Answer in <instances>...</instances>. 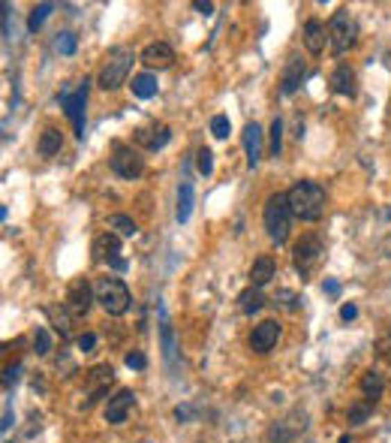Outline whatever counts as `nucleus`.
Segmentation results:
<instances>
[{
  "label": "nucleus",
  "instance_id": "46",
  "mask_svg": "<svg viewBox=\"0 0 391 443\" xmlns=\"http://www.w3.org/2000/svg\"><path fill=\"white\" fill-rule=\"evenodd\" d=\"M338 443H352V437H349V434H343V437H340Z\"/></svg>",
  "mask_w": 391,
  "mask_h": 443
},
{
  "label": "nucleus",
  "instance_id": "25",
  "mask_svg": "<svg viewBox=\"0 0 391 443\" xmlns=\"http://www.w3.org/2000/svg\"><path fill=\"white\" fill-rule=\"evenodd\" d=\"M383 389H385V380H383L379 371H365V374H361V392H365L367 401L376 404V398L383 395Z\"/></svg>",
  "mask_w": 391,
  "mask_h": 443
},
{
  "label": "nucleus",
  "instance_id": "22",
  "mask_svg": "<svg viewBox=\"0 0 391 443\" xmlns=\"http://www.w3.org/2000/svg\"><path fill=\"white\" fill-rule=\"evenodd\" d=\"M193 202H196V190L184 178V181H181V187H178V211H175L178 223H187L190 220V214H193Z\"/></svg>",
  "mask_w": 391,
  "mask_h": 443
},
{
  "label": "nucleus",
  "instance_id": "23",
  "mask_svg": "<svg viewBox=\"0 0 391 443\" xmlns=\"http://www.w3.org/2000/svg\"><path fill=\"white\" fill-rule=\"evenodd\" d=\"M160 335H163V356H166L169 368H175V332L169 325L166 307H160Z\"/></svg>",
  "mask_w": 391,
  "mask_h": 443
},
{
  "label": "nucleus",
  "instance_id": "37",
  "mask_svg": "<svg viewBox=\"0 0 391 443\" xmlns=\"http://www.w3.org/2000/svg\"><path fill=\"white\" fill-rule=\"evenodd\" d=\"M126 368H135V371H142V368H148V356L139 350H133V353H126Z\"/></svg>",
  "mask_w": 391,
  "mask_h": 443
},
{
  "label": "nucleus",
  "instance_id": "42",
  "mask_svg": "<svg viewBox=\"0 0 391 443\" xmlns=\"http://www.w3.org/2000/svg\"><path fill=\"white\" fill-rule=\"evenodd\" d=\"M0 428H3V431L13 428V410H9V404L3 407V422H0Z\"/></svg>",
  "mask_w": 391,
  "mask_h": 443
},
{
  "label": "nucleus",
  "instance_id": "28",
  "mask_svg": "<svg viewBox=\"0 0 391 443\" xmlns=\"http://www.w3.org/2000/svg\"><path fill=\"white\" fill-rule=\"evenodd\" d=\"M108 226L121 235V239H133V235H139V226H135L133 217H126V214H112L108 217Z\"/></svg>",
  "mask_w": 391,
  "mask_h": 443
},
{
  "label": "nucleus",
  "instance_id": "4",
  "mask_svg": "<svg viewBox=\"0 0 391 443\" xmlns=\"http://www.w3.org/2000/svg\"><path fill=\"white\" fill-rule=\"evenodd\" d=\"M94 293H97V302L103 305L106 314L121 316V314L130 311L133 296H130V289H126V284H124L121 277H99L97 287H94Z\"/></svg>",
  "mask_w": 391,
  "mask_h": 443
},
{
  "label": "nucleus",
  "instance_id": "19",
  "mask_svg": "<svg viewBox=\"0 0 391 443\" xmlns=\"http://www.w3.org/2000/svg\"><path fill=\"white\" fill-rule=\"evenodd\" d=\"M274 275H277V262H274V257H268V253H262V257L253 262V268H250V287H265V284H271L274 280Z\"/></svg>",
  "mask_w": 391,
  "mask_h": 443
},
{
  "label": "nucleus",
  "instance_id": "34",
  "mask_svg": "<svg viewBox=\"0 0 391 443\" xmlns=\"http://www.w3.org/2000/svg\"><path fill=\"white\" fill-rule=\"evenodd\" d=\"M274 302H277L280 307H286V311H298V307H301V296L292 293V289H277Z\"/></svg>",
  "mask_w": 391,
  "mask_h": 443
},
{
  "label": "nucleus",
  "instance_id": "10",
  "mask_svg": "<svg viewBox=\"0 0 391 443\" xmlns=\"http://www.w3.org/2000/svg\"><path fill=\"white\" fill-rule=\"evenodd\" d=\"M112 169H115V175L133 181V178H139L142 172H144V160L133 148H126V145L117 142L115 151H112Z\"/></svg>",
  "mask_w": 391,
  "mask_h": 443
},
{
  "label": "nucleus",
  "instance_id": "30",
  "mask_svg": "<svg viewBox=\"0 0 391 443\" xmlns=\"http://www.w3.org/2000/svg\"><path fill=\"white\" fill-rule=\"evenodd\" d=\"M78 49V40H76V33H69V31H60L58 36H54V51L58 54H76Z\"/></svg>",
  "mask_w": 391,
  "mask_h": 443
},
{
  "label": "nucleus",
  "instance_id": "29",
  "mask_svg": "<svg viewBox=\"0 0 391 443\" xmlns=\"http://www.w3.org/2000/svg\"><path fill=\"white\" fill-rule=\"evenodd\" d=\"M51 9H54V3H40V6H33V9H31V15H27V31H31V33L40 31L42 22L49 18Z\"/></svg>",
  "mask_w": 391,
  "mask_h": 443
},
{
  "label": "nucleus",
  "instance_id": "26",
  "mask_svg": "<svg viewBox=\"0 0 391 443\" xmlns=\"http://www.w3.org/2000/svg\"><path fill=\"white\" fill-rule=\"evenodd\" d=\"M133 94L139 97V99H151L153 94H157V76L153 72H139V76H133Z\"/></svg>",
  "mask_w": 391,
  "mask_h": 443
},
{
  "label": "nucleus",
  "instance_id": "7",
  "mask_svg": "<svg viewBox=\"0 0 391 443\" xmlns=\"http://www.w3.org/2000/svg\"><path fill=\"white\" fill-rule=\"evenodd\" d=\"M88 88H90V79H85L81 85L72 90H63L60 94V106L63 112H67V118L72 121V130H76L78 139H85V106H88Z\"/></svg>",
  "mask_w": 391,
  "mask_h": 443
},
{
  "label": "nucleus",
  "instance_id": "35",
  "mask_svg": "<svg viewBox=\"0 0 391 443\" xmlns=\"http://www.w3.org/2000/svg\"><path fill=\"white\" fill-rule=\"evenodd\" d=\"M196 169L202 172L205 178H208V175H211V172H214V154L208 151V148H199V151H196Z\"/></svg>",
  "mask_w": 391,
  "mask_h": 443
},
{
  "label": "nucleus",
  "instance_id": "5",
  "mask_svg": "<svg viewBox=\"0 0 391 443\" xmlns=\"http://www.w3.org/2000/svg\"><path fill=\"white\" fill-rule=\"evenodd\" d=\"M358 40V22L352 18L349 9H338L328 22V49L334 54H343L349 51Z\"/></svg>",
  "mask_w": 391,
  "mask_h": 443
},
{
  "label": "nucleus",
  "instance_id": "14",
  "mask_svg": "<svg viewBox=\"0 0 391 443\" xmlns=\"http://www.w3.org/2000/svg\"><path fill=\"white\" fill-rule=\"evenodd\" d=\"M304 76H307L304 61L298 58V54H292V58L286 61V67H283V79H280V90H283V97H292L295 90L301 88Z\"/></svg>",
  "mask_w": 391,
  "mask_h": 443
},
{
  "label": "nucleus",
  "instance_id": "40",
  "mask_svg": "<svg viewBox=\"0 0 391 443\" xmlns=\"http://www.w3.org/2000/svg\"><path fill=\"white\" fill-rule=\"evenodd\" d=\"M18 371H22V365H13V368L3 371V383H6V386H13L15 380H18Z\"/></svg>",
  "mask_w": 391,
  "mask_h": 443
},
{
  "label": "nucleus",
  "instance_id": "16",
  "mask_svg": "<svg viewBox=\"0 0 391 443\" xmlns=\"http://www.w3.org/2000/svg\"><path fill=\"white\" fill-rule=\"evenodd\" d=\"M169 139H172V130L166 124H153V127H142V130H135V142L144 145L148 151L166 148Z\"/></svg>",
  "mask_w": 391,
  "mask_h": 443
},
{
  "label": "nucleus",
  "instance_id": "44",
  "mask_svg": "<svg viewBox=\"0 0 391 443\" xmlns=\"http://www.w3.org/2000/svg\"><path fill=\"white\" fill-rule=\"evenodd\" d=\"M0 9H3V36H9V13H13V6L3 3Z\"/></svg>",
  "mask_w": 391,
  "mask_h": 443
},
{
  "label": "nucleus",
  "instance_id": "32",
  "mask_svg": "<svg viewBox=\"0 0 391 443\" xmlns=\"http://www.w3.org/2000/svg\"><path fill=\"white\" fill-rule=\"evenodd\" d=\"M49 350H51V335L45 325H40V329L33 332V353L36 356H49Z\"/></svg>",
  "mask_w": 391,
  "mask_h": 443
},
{
  "label": "nucleus",
  "instance_id": "41",
  "mask_svg": "<svg viewBox=\"0 0 391 443\" xmlns=\"http://www.w3.org/2000/svg\"><path fill=\"white\" fill-rule=\"evenodd\" d=\"M193 9H196V13H202V15H211L214 13V3H208V0H196Z\"/></svg>",
  "mask_w": 391,
  "mask_h": 443
},
{
  "label": "nucleus",
  "instance_id": "33",
  "mask_svg": "<svg viewBox=\"0 0 391 443\" xmlns=\"http://www.w3.org/2000/svg\"><path fill=\"white\" fill-rule=\"evenodd\" d=\"M280 151H283V121L274 118L271 121V157H280Z\"/></svg>",
  "mask_w": 391,
  "mask_h": 443
},
{
  "label": "nucleus",
  "instance_id": "12",
  "mask_svg": "<svg viewBox=\"0 0 391 443\" xmlns=\"http://www.w3.org/2000/svg\"><path fill=\"white\" fill-rule=\"evenodd\" d=\"M133 404H135L133 389H121V392H117L115 398H108V404H106V422H108V425L126 422V413L133 410Z\"/></svg>",
  "mask_w": 391,
  "mask_h": 443
},
{
  "label": "nucleus",
  "instance_id": "6",
  "mask_svg": "<svg viewBox=\"0 0 391 443\" xmlns=\"http://www.w3.org/2000/svg\"><path fill=\"white\" fill-rule=\"evenodd\" d=\"M322 257H325V241H322V235H316V232L301 235L292 248V262H295L301 277H310L313 268L322 262Z\"/></svg>",
  "mask_w": 391,
  "mask_h": 443
},
{
  "label": "nucleus",
  "instance_id": "24",
  "mask_svg": "<svg viewBox=\"0 0 391 443\" xmlns=\"http://www.w3.org/2000/svg\"><path fill=\"white\" fill-rule=\"evenodd\" d=\"M63 148V136L60 130H54V127H45L42 136H40V145H36V151L42 154V157H54Z\"/></svg>",
  "mask_w": 391,
  "mask_h": 443
},
{
  "label": "nucleus",
  "instance_id": "21",
  "mask_svg": "<svg viewBox=\"0 0 391 443\" xmlns=\"http://www.w3.org/2000/svg\"><path fill=\"white\" fill-rule=\"evenodd\" d=\"M115 380V371H112V365H97L94 371L88 374V386H90V398H88V404H94L99 395L108 389V383Z\"/></svg>",
  "mask_w": 391,
  "mask_h": 443
},
{
  "label": "nucleus",
  "instance_id": "3",
  "mask_svg": "<svg viewBox=\"0 0 391 443\" xmlns=\"http://www.w3.org/2000/svg\"><path fill=\"white\" fill-rule=\"evenodd\" d=\"M130 70H133V49L130 45H115V49H108L103 67H99V76H97L99 88L103 90L121 88L126 81V76H130Z\"/></svg>",
  "mask_w": 391,
  "mask_h": 443
},
{
  "label": "nucleus",
  "instance_id": "27",
  "mask_svg": "<svg viewBox=\"0 0 391 443\" xmlns=\"http://www.w3.org/2000/svg\"><path fill=\"white\" fill-rule=\"evenodd\" d=\"M238 302H241V311H244V314H259L262 307H265V296H262L259 287H247V289H244V293L238 296Z\"/></svg>",
  "mask_w": 391,
  "mask_h": 443
},
{
  "label": "nucleus",
  "instance_id": "45",
  "mask_svg": "<svg viewBox=\"0 0 391 443\" xmlns=\"http://www.w3.org/2000/svg\"><path fill=\"white\" fill-rule=\"evenodd\" d=\"M383 253H385V257H391V235H388V239L383 241Z\"/></svg>",
  "mask_w": 391,
  "mask_h": 443
},
{
  "label": "nucleus",
  "instance_id": "1",
  "mask_svg": "<svg viewBox=\"0 0 391 443\" xmlns=\"http://www.w3.org/2000/svg\"><path fill=\"white\" fill-rule=\"evenodd\" d=\"M286 196H289V205H292V214L307 223H316L325 214V190L316 181H298Z\"/></svg>",
  "mask_w": 391,
  "mask_h": 443
},
{
  "label": "nucleus",
  "instance_id": "9",
  "mask_svg": "<svg viewBox=\"0 0 391 443\" xmlns=\"http://www.w3.org/2000/svg\"><path fill=\"white\" fill-rule=\"evenodd\" d=\"M304 428H307V413L304 410H292L289 416H283L280 422L271 425V428H268V440L271 443H292Z\"/></svg>",
  "mask_w": 391,
  "mask_h": 443
},
{
  "label": "nucleus",
  "instance_id": "36",
  "mask_svg": "<svg viewBox=\"0 0 391 443\" xmlns=\"http://www.w3.org/2000/svg\"><path fill=\"white\" fill-rule=\"evenodd\" d=\"M232 130V124H229V118L226 115H214L211 118V133H214V139H226Z\"/></svg>",
  "mask_w": 391,
  "mask_h": 443
},
{
  "label": "nucleus",
  "instance_id": "8",
  "mask_svg": "<svg viewBox=\"0 0 391 443\" xmlns=\"http://www.w3.org/2000/svg\"><path fill=\"white\" fill-rule=\"evenodd\" d=\"M90 253H94L97 262H108L112 268L126 271V259L121 257V253H124V244H121V235H117V232L108 229V232H103V235H97Z\"/></svg>",
  "mask_w": 391,
  "mask_h": 443
},
{
  "label": "nucleus",
  "instance_id": "31",
  "mask_svg": "<svg viewBox=\"0 0 391 443\" xmlns=\"http://www.w3.org/2000/svg\"><path fill=\"white\" fill-rule=\"evenodd\" d=\"M370 410H374V401H367V398H365V401H358V404H352L349 407V425H365Z\"/></svg>",
  "mask_w": 391,
  "mask_h": 443
},
{
  "label": "nucleus",
  "instance_id": "17",
  "mask_svg": "<svg viewBox=\"0 0 391 443\" xmlns=\"http://www.w3.org/2000/svg\"><path fill=\"white\" fill-rule=\"evenodd\" d=\"M244 151H247V166L250 169H256L259 166V160H262V127L253 121L244 127Z\"/></svg>",
  "mask_w": 391,
  "mask_h": 443
},
{
  "label": "nucleus",
  "instance_id": "39",
  "mask_svg": "<svg viewBox=\"0 0 391 443\" xmlns=\"http://www.w3.org/2000/svg\"><path fill=\"white\" fill-rule=\"evenodd\" d=\"M356 316H358V307L352 305V302H347V305L340 307V320H347V323H349V320H356Z\"/></svg>",
  "mask_w": 391,
  "mask_h": 443
},
{
  "label": "nucleus",
  "instance_id": "20",
  "mask_svg": "<svg viewBox=\"0 0 391 443\" xmlns=\"http://www.w3.org/2000/svg\"><path fill=\"white\" fill-rule=\"evenodd\" d=\"M325 40H328V27H325L319 18H310V22L304 24V45H307V51H310V54H322Z\"/></svg>",
  "mask_w": 391,
  "mask_h": 443
},
{
  "label": "nucleus",
  "instance_id": "43",
  "mask_svg": "<svg viewBox=\"0 0 391 443\" xmlns=\"http://www.w3.org/2000/svg\"><path fill=\"white\" fill-rule=\"evenodd\" d=\"M322 289H325L328 296H338V293H340V284H338V280H325Z\"/></svg>",
  "mask_w": 391,
  "mask_h": 443
},
{
  "label": "nucleus",
  "instance_id": "11",
  "mask_svg": "<svg viewBox=\"0 0 391 443\" xmlns=\"http://www.w3.org/2000/svg\"><path fill=\"white\" fill-rule=\"evenodd\" d=\"M90 302H97V293L90 289V284L85 277L72 280L69 289H67V298H63V307L72 314V316H85L90 311Z\"/></svg>",
  "mask_w": 391,
  "mask_h": 443
},
{
  "label": "nucleus",
  "instance_id": "13",
  "mask_svg": "<svg viewBox=\"0 0 391 443\" xmlns=\"http://www.w3.org/2000/svg\"><path fill=\"white\" fill-rule=\"evenodd\" d=\"M280 341V323L277 320H262L250 335V347L256 353H268Z\"/></svg>",
  "mask_w": 391,
  "mask_h": 443
},
{
  "label": "nucleus",
  "instance_id": "15",
  "mask_svg": "<svg viewBox=\"0 0 391 443\" xmlns=\"http://www.w3.org/2000/svg\"><path fill=\"white\" fill-rule=\"evenodd\" d=\"M142 63L148 70H166L175 63V49L169 42H151L148 49L142 51Z\"/></svg>",
  "mask_w": 391,
  "mask_h": 443
},
{
  "label": "nucleus",
  "instance_id": "2",
  "mask_svg": "<svg viewBox=\"0 0 391 443\" xmlns=\"http://www.w3.org/2000/svg\"><path fill=\"white\" fill-rule=\"evenodd\" d=\"M292 205H289L286 193H271L265 202V211H262V220H265L268 239L274 244H283L289 239V229H292Z\"/></svg>",
  "mask_w": 391,
  "mask_h": 443
},
{
  "label": "nucleus",
  "instance_id": "38",
  "mask_svg": "<svg viewBox=\"0 0 391 443\" xmlns=\"http://www.w3.org/2000/svg\"><path fill=\"white\" fill-rule=\"evenodd\" d=\"M76 344H78V350H81V353H94V347H97V335H90V332H88V335H78V341H76Z\"/></svg>",
  "mask_w": 391,
  "mask_h": 443
},
{
  "label": "nucleus",
  "instance_id": "18",
  "mask_svg": "<svg viewBox=\"0 0 391 443\" xmlns=\"http://www.w3.org/2000/svg\"><path fill=\"white\" fill-rule=\"evenodd\" d=\"M331 90L340 97H356V70L349 63H338L331 72Z\"/></svg>",
  "mask_w": 391,
  "mask_h": 443
}]
</instances>
